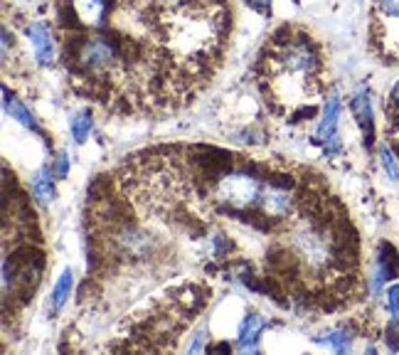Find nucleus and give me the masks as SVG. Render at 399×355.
Instances as JSON below:
<instances>
[{"instance_id":"nucleus-1","label":"nucleus","mask_w":399,"mask_h":355,"mask_svg":"<svg viewBox=\"0 0 399 355\" xmlns=\"http://www.w3.org/2000/svg\"><path fill=\"white\" fill-rule=\"evenodd\" d=\"M57 42L74 92L119 116L193 104L232 38L229 0H60Z\"/></svg>"},{"instance_id":"nucleus-17","label":"nucleus","mask_w":399,"mask_h":355,"mask_svg":"<svg viewBox=\"0 0 399 355\" xmlns=\"http://www.w3.org/2000/svg\"><path fill=\"white\" fill-rule=\"evenodd\" d=\"M67 171H70V161H67L65 153H60V156L54 158V175H57V178H67Z\"/></svg>"},{"instance_id":"nucleus-10","label":"nucleus","mask_w":399,"mask_h":355,"mask_svg":"<svg viewBox=\"0 0 399 355\" xmlns=\"http://www.w3.org/2000/svg\"><path fill=\"white\" fill-rule=\"evenodd\" d=\"M3 97H6V111L13 113V118H17V121H20L22 126H27V129L35 131V134H42V131H40V126H38V121L33 118V113L27 111V109L22 106L20 102L10 99V92H8V89H3Z\"/></svg>"},{"instance_id":"nucleus-2","label":"nucleus","mask_w":399,"mask_h":355,"mask_svg":"<svg viewBox=\"0 0 399 355\" xmlns=\"http://www.w3.org/2000/svg\"><path fill=\"white\" fill-rule=\"evenodd\" d=\"M259 89L276 113H308L325 92V57L318 40L298 25H281L256 65Z\"/></svg>"},{"instance_id":"nucleus-15","label":"nucleus","mask_w":399,"mask_h":355,"mask_svg":"<svg viewBox=\"0 0 399 355\" xmlns=\"http://www.w3.org/2000/svg\"><path fill=\"white\" fill-rule=\"evenodd\" d=\"M318 343L335 345V350H338V353H345V350L350 348V338H348L345 333H330L328 338H318Z\"/></svg>"},{"instance_id":"nucleus-4","label":"nucleus","mask_w":399,"mask_h":355,"mask_svg":"<svg viewBox=\"0 0 399 355\" xmlns=\"http://www.w3.org/2000/svg\"><path fill=\"white\" fill-rule=\"evenodd\" d=\"M373 40L392 57H399V0H375Z\"/></svg>"},{"instance_id":"nucleus-5","label":"nucleus","mask_w":399,"mask_h":355,"mask_svg":"<svg viewBox=\"0 0 399 355\" xmlns=\"http://www.w3.org/2000/svg\"><path fill=\"white\" fill-rule=\"evenodd\" d=\"M338 116H340V99L338 94L328 99L323 111V121H320L318 131H316V143L323 145L325 156H335L340 151V139H338Z\"/></svg>"},{"instance_id":"nucleus-8","label":"nucleus","mask_w":399,"mask_h":355,"mask_svg":"<svg viewBox=\"0 0 399 355\" xmlns=\"http://www.w3.org/2000/svg\"><path fill=\"white\" fill-rule=\"evenodd\" d=\"M27 35L33 40L35 54H38L40 65H52L54 57V40H52V30H49L44 22H33L27 27Z\"/></svg>"},{"instance_id":"nucleus-6","label":"nucleus","mask_w":399,"mask_h":355,"mask_svg":"<svg viewBox=\"0 0 399 355\" xmlns=\"http://www.w3.org/2000/svg\"><path fill=\"white\" fill-rule=\"evenodd\" d=\"M352 116L357 118V126L362 131V139H365V145L370 148L375 139V124H373V106H370V92L367 89H360V92L352 97L350 102Z\"/></svg>"},{"instance_id":"nucleus-11","label":"nucleus","mask_w":399,"mask_h":355,"mask_svg":"<svg viewBox=\"0 0 399 355\" xmlns=\"http://www.w3.org/2000/svg\"><path fill=\"white\" fill-rule=\"evenodd\" d=\"M72 284H74V279H72V269H65L60 276V281H57V286H54V291H52V311H60V308L65 306V301L72 294Z\"/></svg>"},{"instance_id":"nucleus-19","label":"nucleus","mask_w":399,"mask_h":355,"mask_svg":"<svg viewBox=\"0 0 399 355\" xmlns=\"http://www.w3.org/2000/svg\"><path fill=\"white\" fill-rule=\"evenodd\" d=\"M389 113H399V81L389 94Z\"/></svg>"},{"instance_id":"nucleus-12","label":"nucleus","mask_w":399,"mask_h":355,"mask_svg":"<svg viewBox=\"0 0 399 355\" xmlns=\"http://www.w3.org/2000/svg\"><path fill=\"white\" fill-rule=\"evenodd\" d=\"M33 193H35V198H38L40 203H49V200H54L52 178H47V173H44V171H40L38 175H35V180H33Z\"/></svg>"},{"instance_id":"nucleus-13","label":"nucleus","mask_w":399,"mask_h":355,"mask_svg":"<svg viewBox=\"0 0 399 355\" xmlns=\"http://www.w3.org/2000/svg\"><path fill=\"white\" fill-rule=\"evenodd\" d=\"M89 131H92V111H79L72 118V136L76 143H84Z\"/></svg>"},{"instance_id":"nucleus-7","label":"nucleus","mask_w":399,"mask_h":355,"mask_svg":"<svg viewBox=\"0 0 399 355\" xmlns=\"http://www.w3.org/2000/svg\"><path fill=\"white\" fill-rule=\"evenodd\" d=\"M399 276V254L392 244H380V257H377V274L373 279V291L377 294L382 281L387 279H397Z\"/></svg>"},{"instance_id":"nucleus-18","label":"nucleus","mask_w":399,"mask_h":355,"mask_svg":"<svg viewBox=\"0 0 399 355\" xmlns=\"http://www.w3.org/2000/svg\"><path fill=\"white\" fill-rule=\"evenodd\" d=\"M247 6H252L254 10H259L261 15H269V8H271V0H244Z\"/></svg>"},{"instance_id":"nucleus-3","label":"nucleus","mask_w":399,"mask_h":355,"mask_svg":"<svg viewBox=\"0 0 399 355\" xmlns=\"http://www.w3.org/2000/svg\"><path fill=\"white\" fill-rule=\"evenodd\" d=\"M44 257L33 242H22L13 247V254L6 252L3 259V306L10 303L13 308H20L30 301L40 279H42Z\"/></svg>"},{"instance_id":"nucleus-20","label":"nucleus","mask_w":399,"mask_h":355,"mask_svg":"<svg viewBox=\"0 0 399 355\" xmlns=\"http://www.w3.org/2000/svg\"><path fill=\"white\" fill-rule=\"evenodd\" d=\"M387 345H389V350H399V336H397V331H389V333H387Z\"/></svg>"},{"instance_id":"nucleus-14","label":"nucleus","mask_w":399,"mask_h":355,"mask_svg":"<svg viewBox=\"0 0 399 355\" xmlns=\"http://www.w3.org/2000/svg\"><path fill=\"white\" fill-rule=\"evenodd\" d=\"M380 158H382V168H384V173H387V178L397 183V180H399V166H397V161H394L392 151H389L387 145H382V151H380Z\"/></svg>"},{"instance_id":"nucleus-16","label":"nucleus","mask_w":399,"mask_h":355,"mask_svg":"<svg viewBox=\"0 0 399 355\" xmlns=\"http://www.w3.org/2000/svg\"><path fill=\"white\" fill-rule=\"evenodd\" d=\"M387 306H389V316H392V323L399 321V284L392 286L387 291Z\"/></svg>"},{"instance_id":"nucleus-9","label":"nucleus","mask_w":399,"mask_h":355,"mask_svg":"<svg viewBox=\"0 0 399 355\" xmlns=\"http://www.w3.org/2000/svg\"><path fill=\"white\" fill-rule=\"evenodd\" d=\"M266 323L264 318H259L256 313H249L247 318H244L242 329H239V350H254L256 348V338H259V331L264 329Z\"/></svg>"}]
</instances>
